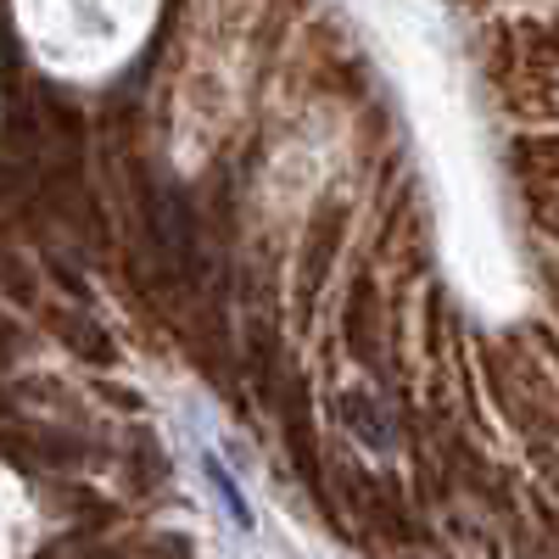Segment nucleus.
I'll list each match as a JSON object with an SVG mask.
<instances>
[{"mask_svg":"<svg viewBox=\"0 0 559 559\" xmlns=\"http://www.w3.org/2000/svg\"><path fill=\"white\" fill-rule=\"evenodd\" d=\"M274 403H280V419H286V448H292L297 476H302L308 492L324 503V464H319V442H313V403H308V386L292 381Z\"/></svg>","mask_w":559,"mask_h":559,"instance_id":"obj_1","label":"nucleus"},{"mask_svg":"<svg viewBox=\"0 0 559 559\" xmlns=\"http://www.w3.org/2000/svg\"><path fill=\"white\" fill-rule=\"evenodd\" d=\"M336 241H342V213L336 207H319V218H313V229H308V247H302V302L319 292V280H324V269H331V252H336Z\"/></svg>","mask_w":559,"mask_h":559,"instance_id":"obj_2","label":"nucleus"},{"mask_svg":"<svg viewBox=\"0 0 559 559\" xmlns=\"http://www.w3.org/2000/svg\"><path fill=\"white\" fill-rule=\"evenodd\" d=\"M51 331L79 353V358H90V364H112L118 358V347H112V336L102 331L90 313H73V308H51Z\"/></svg>","mask_w":559,"mask_h":559,"instance_id":"obj_3","label":"nucleus"},{"mask_svg":"<svg viewBox=\"0 0 559 559\" xmlns=\"http://www.w3.org/2000/svg\"><path fill=\"white\" fill-rule=\"evenodd\" d=\"M157 554L163 559H185V554H191V543H185V537H157Z\"/></svg>","mask_w":559,"mask_h":559,"instance_id":"obj_4","label":"nucleus"},{"mask_svg":"<svg viewBox=\"0 0 559 559\" xmlns=\"http://www.w3.org/2000/svg\"><path fill=\"white\" fill-rule=\"evenodd\" d=\"M12 347H17V331H12L7 319H0V358H12Z\"/></svg>","mask_w":559,"mask_h":559,"instance_id":"obj_5","label":"nucleus"},{"mask_svg":"<svg viewBox=\"0 0 559 559\" xmlns=\"http://www.w3.org/2000/svg\"><path fill=\"white\" fill-rule=\"evenodd\" d=\"M79 559H129V554H123V548H84Z\"/></svg>","mask_w":559,"mask_h":559,"instance_id":"obj_6","label":"nucleus"}]
</instances>
